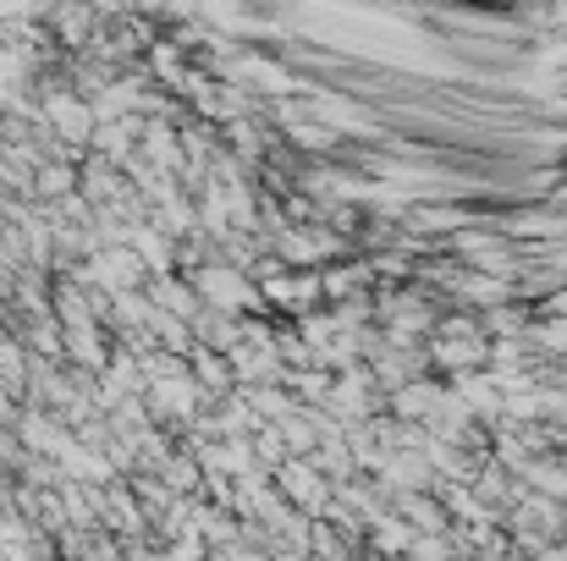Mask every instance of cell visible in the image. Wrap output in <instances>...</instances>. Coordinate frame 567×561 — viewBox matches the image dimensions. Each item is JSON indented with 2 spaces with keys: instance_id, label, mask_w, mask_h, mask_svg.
<instances>
[{
  "instance_id": "1",
  "label": "cell",
  "mask_w": 567,
  "mask_h": 561,
  "mask_svg": "<svg viewBox=\"0 0 567 561\" xmlns=\"http://www.w3.org/2000/svg\"><path fill=\"white\" fill-rule=\"evenodd\" d=\"M193 298H198L209 314L259 309V287H248L243 264H198V270H193Z\"/></svg>"
},
{
  "instance_id": "2",
  "label": "cell",
  "mask_w": 567,
  "mask_h": 561,
  "mask_svg": "<svg viewBox=\"0 0 567 561\" xmlns=\"http://www.w3.org/2000/svg\"><path fill=\"white\" fill-rule=\"evenodd\" d=\"M276 490H281L292 507H303V512H331V496H337V485L320 479V474L309 468V457L281 463V468H276Z\"/></svg>"
},
{
  "instance_id": "3",
  "label": "cell",
  "mask_w": 567,
  "mask_h": 561,
  "mask_svg": "<svg viewBox=\"0 0 567 561\" xmlns=\"http://www.w3.org/2000/svg\"><path fill=\"white\" fill-rule=\"evenodd\" d=\"M441 396H446V385L441 380H408V385H396L391 391V418L396 424H424L430 429V418L441 413Z\"/></svg>"
},
{
  "instance_id": "4",
  "label": "cell",
  "mask_w": 567,
  "mask_h": 561,
  "mask_svg": "<svg viewBox=\"0 0 567 561\" xmlns=\"http://www.w3.org/2000/svg\"><path fill=\"white\" fill-rule=\"evenodd\" d=\"M44 116H50V127L61 133V138H72V144H83V138H94V105L89 100H78V94H66V89H50L44 94Z\"/></svg>"
},
{
  "instance_id": "5",
  "label": "cell",
  "mask_w": 567,
  "mask_h": 561,
  "mask_svg": "<svg viewBox=\"0 0 567 561\" xmlns=\"http://www.w3.org/2000/svg\"><path fill=\"white\" fill-rule=\"evenodd\" d=\"M89 281H100L105 292L122 298V292H133V287L144 281V264L133 259V248H105V253L89 264Z\"/></svg>"
},
{
  "instance_id": "6",
  "label": "cell",
  "mask_w": 567,
  "mask_h": 561,
  "mask_svg": "<svg viewBox=\"0 0 567 561\" xmlns=\"http://www.w3.org/2000/svg\"><path fill=\"white\" fill-rule=\"evenodd\" d=\"M198 385H193L188 374H172V380H155L150 385V413H161V418H193L198 413ZM209 402V396H204Z\"/></svg>"
},
{
  "instance_id": "7",
  "label": "cell",
  "mask_w": 567,
  "mask_h": 561,
  "mask_svg": "<svg viewBox=\"0 0 567 561\" xmlns=\"http://www.w3.org/2000/svg\"><path fill=\"white\" fill-rule=\"evenodd\" d=\"M524 485H529V496L535 501H567V463H529L524 468Z\"/></svg>"
},
{
  "instance_id": "8",
  "label": "cell",
  "mask_w": 567,
  "mask_h": 561,
  "mask_svg": "<svg viewBox=\"0 0 567 561\" xmlns=\"http://www.w3.org/2000/svg\"><path fill=\"white\" fill-rule=\"evenodd\" d=\"M370 529H375V534H370V546H375V551H385V557H408V551H413V540H419V534H413L396 512H380Z\"/></svg>"
},
{
  "instance_id": "9",
  "label": "cell",
  "mask_w": 567,
  "mask_h": 561,
  "mask_svg": "<svg viewBox=\"0 0 567 561\" xmlns=\"http://www.w3.org/2000/svg\"><path fill=\"white\" fill-rule=\"evenodd\" d=\"M529 342H535L540 353H551V359H567V320H557V314L535 320V325H529Z\"/></svg>"
},
{
  "instance_id": "10",
  "label": "cell",
  "mask_w": 567,
  "mask_h": 561,
  "mask_svg": "<svg viewBox=\"0 0 567 561\" xmlns=\"http://www.w3.org/2000/svg\"><path fill=\"white\" fill-rule=\"evenodd\" d=\"M78 187V177L66 172V166H39V183H33V193H44V198H61V193H72Z\"/></svg>"
},
{
  "instance_id": "11",
  "label": "cell",
  "mask_w": 567,
  "mask_h": 561,
  "mask_svg": "<svg viewBox=\"0 0 567 561\" xmlns=\"http://www.w3.org/2000/svg\"><path fill=\"white\" fill-rule=\"evenodd\" d=\"M292 144L309 149V155H320V149H337V133H326V127H315V122H298V127H292Z\"/></svg>"
},
{
  "instance_id": "12",
  "label": "cell",
  "mask_w": 567,
  "mask_h": 561,
  "mask_svg": "<svg viewBox=\"0 0 567 561\" xmlns=\"http://www.w3.org/2000/svg\"><path fill=\"white\" fill-rule=\"evenodd\" d=\"M166 561H204V551H198L193 540H183V546H177V551H172V557H166Z\"/></svg>"
},
{
  "instance_id": "13",
  "label": "cell",
  "mask_w": 567,
  "mask_h": 561,
  "mask_svg": "<svg viewBox=\"0 0 567 561\" xmlns=\"http://www.w3.org/2000/svg\"><path fill=\"white\" fill-rule=\"evenodd\" d=\"M133 561H155V557H133Z\"/></svg>"
}]
</instances>
